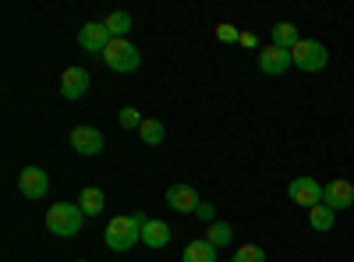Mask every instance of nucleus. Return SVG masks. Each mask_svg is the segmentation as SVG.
I'll return each instance as SVG.
<instances>
[{"instance_id":"nucleus-7","label":"nucleus","mask_w":354,"mask_h":262,"mask_svg":"<svg viewBox=\"0 0 354 262\" xmlns=\"http://www.w3.org/2000/svg\"><path fill=\"white\" fill-rule=\"evenodd\" d=\"M18 191L21 198H43L50 191V174L43 167H25L18 174Z\"/></svg>"},{"instance_id":"nucleus-8","label":"nucleus","mask_w":354,"mask_h":262,"mask_svg":"<svg viewBox=\"0 0 354 262\" xmlns=\"http://www.w3.org/2000/svg\"><path fill=\"white\" fill-rule=\"evenodd\" d=\"M110 32H106V25L103 21H88V25H82L78 28V46L85 50V53H100L103 57V50L110 46Z\"/></svg>"},{"instance_id":"nucleus-27","label":"nucleus","mask_w":354,"mask_h":262,"mask_svg":"<svg viewBox=\"0 0 354 262\" xmlns=\"http://www.w3.org/2000/svg\"><path fill=\"white\" fill-rule=\"evenodd\" d=\"M78 262H85V259H78Z\"/></svg>"},{"instance_id":"nucleus-17","label":"nucleus","mask_w":354,"mask_h":262,"mask_svg":"<svg viewBox=\"0 0 354 262\" xmlns=\"http://www.w3.org/2000/svg\"><path fill=\"white\" fill-rule=\"evenodd\" d=\"M301 43V32L294 28L290 21H277L273 25V46H283V50H294Z\"/></svg>"},{"instance_id":"nucleus-19","label":"nucleus","mask_w":354,"mask_h":262,"mask_svg":"<svg viewBox=\"0 0 354 262\" xmlns=\"http://www.w3.org/2000/svg\"><path fill=\"white\" fill-rule=\"evenodd\" d=\"M138 138H142L145 145H160V142L167 138L163 121H156V118H145V121H142V128H138Z\"/></svg>"},{"instance_id":"nucleus-13","label":"nucleus","mask_w":354,"mask_h":262,"mask_svg":"<svg viewBox=\"0 0 354 262\" xmlns=\"http://www.w3.org/2000/svg\"><path fill=\"white\" fill-rule=\"evenodd\" d=\"M170 241V223L163 220H149L142 227V245H149V248H167Z\"/></svg>"},{"instance_id":"nucleus-20","label":"nucleus","mask_w":354,"mask_h":262,"mask_svg":"<svg viewBox=\"0 0 354 262\" xmlns=\"http://www.w3.org/2000/svg\"><path fill=\"white\" fill-rule=\"evenodd\" d=\"M333 209L326 206V202H319V206L315 209H308V227L312 230H333Z\"/></svg>"},{"instance_id":"nucleus-12","label":"nucleus","mask_w":354,"mask_h":262,"mask_svg":"<svg viewBox=\"0 0 354 262\" xmlns=\"http://www.w3.org/2000/svg\"><path fill=\"white\" fill-rule=\"evenodd\" d=\"M88 71L85 68H68L64 75H61V96L64 100H82L85 93H88Z\"/></svg>"},{"instance_id":"nucleus-26","label":"nucleus","mask_w":354,"mask_h":262,"mask_svg":"<svg viewBox=\"0 0 354 262\" xmlns=\"http://www.w3.org/2000/svg\"><path fill=\"white\" fill-rule=\"evenodd\" d=\"M227 262H234V259H227Z\"/></svg>"},{"instance_id":"nucleus-18","label":"nucleus","mask_w":354,"mask_h":262,"mask_svg":"<svg viewBox=\"0 0 354 262\" xmlns=\"http://www.w3.org/2000/svg\"><path fill=\"white\" fill-rule=\"evenodd\" d=\"M230 238H234V227H230L227 220H213L209 227H205V241H209L213 248H223V245H230Z\"/></svg>"},{"instance_id":"nucleus-4","label":"nucleus","mask_w":354,"mask_h":262,"mask_svg":"<svg viewBox=\"0 0 354 262\" xmlns=\"http://www.w3.org/2000/svg\"><path fill=\"white\" fill-rule=\"evenodd\" d=\"M138 50L128 43V39H110V46L103 50V64L110 68V71H117V75H128V71H135L138 68Z\"/></svg>"},{"instance_id":"nucleus-3","label":"nucleus","mask_w":354,"mask_h":262,"mask_svg":"<svg viewBox=\"0 0 354 262\" xmlns=\"http://www.w3.org/2000/svg\"><path fill=\"white\" fill-rule=\"evenodd\" d=\"M290 61H294V68L298 71H322L326 68V61H330V53H326V46H322L319 39H301L298 46L290 50Z\"/></svg>"},{"instance_id":"nucleus-24","label":"nucleus","mask_w":354,"mask_h":262,"mask_svg":"<svg viewBox=\"0 0 354 262\" xmlns=\"http://www.w3.org/2000/svg\"><path fill=\"white\" fill-rule=\"evenodd\" d=\"M195 213H198V220H205V223H213V216H216V209L209 206V202H202V206H198Z\"/></svg>"},{"instance_id":"nucleus-25","label":"nucleus","mask_w":354,"mask_h":262,"mask_svg":"<svg viewBox=\"0 0 354 262\" xmlns=\"http://www.w3.org/2000/svg\"><path fill=\"white\" fill-rule=\"evenodd\" d=\"M238 43H241V46H248V50H252V46H259V39H255L252 32H241V39H238Z\"/></svg>"},{"instance_id":"nucleus-10","label":"nucleus","mask_w":354,"mask_h":262,"mask_svg":"<svg viewBox=\"0 0 354 262\" xmlns=\"http://www.w3.org/2000/svg\"><path fill=\"white\" fill-rule=\"evenodd\" d=\"M322 202L333 209V213H340V209H351L354 206V185L351 181H330L326 188H322Z\"/></svg>"},{"instance_id":"nucleus-21","label":"nucleus","mask_w":354,"mask_h":262,"mask_svg":"<svg viewBox=\"0 0 354 262\" xmlns=\"http://www.w3.org/2000/svg\"><path fill=\"white\" fill-rule=\"evenodd\" d=\"M234 262H266V252L259 245H241L238 255H234Z\"/></svg>"},{"instance_id":"nucleus-14","label":"nucleus","mask_w":354,"mask_h":262,"mask_svg":"<svg viewBox=\"0 0 354 262\" xmlns=\"http://www.w3.org/2000/svg\"><path fill=\"white\" fill-rule=\"evenodd\" d=\"M103 25H106V32H110L113 39H128V32L135 28V18H131L128 11H110Z\"/></svg>"},{"instance_id":"nucleus-5","label":"nucleus","mask_w":354,"mask_h":262,"mask_svg":"<svg viewBox=\"0 0 354 262\" xmlns=\"http://www.w3.org/2000/svg\"><path fill=\"white\" fill-rule=\"evenodd\" d=\"M322 188L326 185H319L315 178H294L290 188H287V198L294 202V206H301V209H315L322 202Z\"/></svg>"},{"instance_id":"nucleus-9","label":"nucleus","mask_w":354,"mask_h":262,"mask_svg":"<svg viewBox=\"0 0 354 262\" xmlns=\"http://www.w3.org/2000/svg\"><path fill=\"white\" fill-rule=\"evenodd\" d=\"M167 206L174 209V213H195L202 202H198V191L192 188V185H170L167 188Z\"/></svg>"},{"instance_id":"nucleus-2","label":"nucleus","mask_w":354,"mask_h":262,"mask_svg":"<svg viewBox=\"0 0 354 262\" xmlns=\"http://www.w3.org/2000/svg\"><path fill=\"white\" fill-rule=\"evenodd\" d=\"M85 223V213L78 202H53L50 213H46V227L53 238H75Z\"/></svg>"},{"instance_id":"nucleus-22","label":"nucleus","mask_w":354,"mask_h":262,"mask_svg":"<svg viewBox=\"0 0 354 262\" xmlns=\"http://www.w3.org/2000/svg\"><path fill=\"white\" fill-rule=\"evenodd\" d=\"M117 121H121V128H128V131H131V128H142V121H145V118H142V113H138L135 106H124L121 113H117Z\"/></svg>"},{"instance_id":"nucleus-11","label":"nucleus","mask_w":354,"mask_h":262,"mask_svg":"<svg viewBox=\"0 0 354 262\" xmlns=\"http://www.w3.org/2000/svg\"><path fill=\"white\" fill-rule=\"evenodd\" d=\"M294 61H290V50H283V46H262L259 50V68L266 71V75H283L287 68H290Z\"/></svg>"},{"instance_id":"nucleus-1","label":"nucleus","mask_w":354,"mask_h":262,"mask_svg":"<svg viewBox=\"0 0 354 262\" xmlns=\"http://www.w3.org/2000/svg\"><path fill=\"white\" fill-rule=\"evenodd\" d=\"M149 223L145 213H135V216H113L106 223V248L110 252H131L135 241H142V227Z\"/></svg>"},{"instance_id":"nucleus-23","label":"nucleus","mask_w":354,"mask_h":262,"mask_svg":"<svg viewBox=\"0 0 354 262\" xmlns=\"http://www.w3.org/2000/svg\"><path fill=\"white\" fill-rule=\"evenodd\" d=\"M216 39H223V43H238L241 32H238L234 25H216Z\"/></svg>"},{"instance_id":"nucleus-6","label":"nucleus","mask_w":354,"mask_h":262,"mask_svg":"<svg viewBox=\"0 0 354 262\" xmlns=\"http://www.w3.org/2000/svg\"><path fill=\"white\" fill-rule=\"evenodd\" d=\"M71 145H75L78 156H100L103 145H106V138H103V131L93 128V124H78V128L71 131Z\"/></svg>"},{"instance_id":"nucleus-15","label":"nucleus","mask_w":354,"mask_h":262,"mask_svg":"<svg viewBox=\"0 0 354 262\" xmlns=\"http://www.w3.org/2000/svg\"><path fill=\"white\" fill-rule=\"evenodd\" d=\"M216 252L220 248H213L209 241H192V245H185V252H181V262H216Z\"/></svg>"},{"instance_id":"nucleus-16","label":"nucleus","mask_w":354,"mask_h":262,"mask_svg":"<svg viewBox=\"0 0 354 262\" xmlns=\"http://www.w3.org/2000/svg\"><path fill=\"white\" fill-rule=\"evenodd\" d=\"M78 206H82V213H85V216H100V213H103V206H106V195H103L100 188H82Z\"/></svg>"}]
</instances>
